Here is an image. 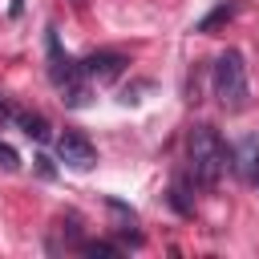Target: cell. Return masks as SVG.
<instances>
[{
    "label": "cell",
    "mask_w": 259,
    "mask_h": 259,
    "mask_svg": "<svg viewBox=\"0 0 259 259\" xmlns=\"http://www.w3.org/2000/svg\"><path fill=\"white\" fill-rule=\"evenodd\" d=\"M227 158H231V146L219 138L214 125L202 121L186 134V174H190L194 186H202V190L219 186V178L227 170Z\"/></svg>",
    "instance_id": "6da1fadb"
},
{
    "label": "cell",
    "mask_w": 259,
    "mask_h": 259,
    "mask_svg": "<svg viewBox=\"0 0 259 259\" xmlns=\"http://www.w3.org/2000/svg\"><path fill=\"white\" fill-rule=\"evenodd\" d=\"M210 89L219 97L223 109H243L247 105V65H243V53L239 49H223L210 65Z\"/></svg>",
    "instance_id": "7a4b0ae2"
},
{
    "label": "cell",
    "mask_w": 259,
    "mask_h": 259,
    "mask_svg": "<svg viewBox=\"0 0 259 259\" xmlns=\"http://www.w3.org/2000/svg\"><path fill=\"white\" fill-rule=\"evenodd\" d=\"M57 158H61L65 166H73V170H89V166L97 162V150H93V142H89L81 130H65V134L57 138Z\"/></svg>",
    "instance_id": "3957f363"
},
{
    "label": "cell",
    "mask_w": 259,
    "mask_h": 259,
    "mask_svg": "<svg viewBox=\"0 0 259 259\" xmlns=\"http://www.w3.org/2000/svg\"><path fill=\"white\" fill-rule=\"evenodd\" d=\"M125 53H113V49H101V53H89L85 61H81V73L89 77V81H101V85H109V81H117L121 73H125Z\"/></svg>",
    "instance_id": "277c9868"
},
{
    "label": "cell",
    "mask_w": 259,
    "mask_h": 259,
    "mask_svg": "<svg viewBox=\"0 0 259 259\" xmlns=\"http://www.w3.org/2000/svg\"><path fill=\"white\" fill-rule=\"evenodd\" d=\"M227 166H231L239 178H255V174H259V142H255V138H247L239 150H231Z\"/></svg>",
    "instance_id": "5b68a950"
},
{
    "label": "cell",
    "mask_w": 259,
    "mask_h": 259,
    "mask_svg": "<svg viewBox=\"0 0 259 259\" xmlns=\"http://www.w3.org/2000/svg\"><path fill=\"white\" fill-rule=\"evenodd\" d=\"M235 12H239V0H223V4H214V8L194 24V32H210V28L227 24V20H235Z\"/></svg>",
    "instance_id": "8992f818"
},
{
    "label": "cell",
    "mask_w": 259,
    "mask_h": 259,
    "mask_svg": "<svg viewBox=\"0 0 259 259\" xmlns=\"http://www.w3.org/2000/svg\"><path fill=\"white\" fill-rule=\"evenodd\" d=\"M12 121L28 134V138H36V142H49V121L40 117V113H28V109H12Z\"/></svg>",
    "instance_id": "52a82bcc"
},
{
    "label": "cell",
    "mask_w": 259,
    "mask_h": 259,
    "mask_svg": "<svg viewBox=\"0 0 259 259\" xmlns=\"http://www.w3.org/2000/svg\"><path fill=\"white\" fill-rule=\"evenodd\" d=\"M170 206H174L178 214H194V202L186 198V178H178V182L170 186Z\"/></svg>",
    "instance_id": "ba28073f"
},
{
    "label": "cell",
    "mask_w": 259,
    "mask_h": 259,
    "mask_svg": "<svg viewBox=\"0 0 259 259\" xmlns=\"http://www.w3.org/2000/svg\"><path fill=\"white\" fill-rule=\"evenodd\" d=\"M81 251H85V255H121V243H105V239H97V243H81Z\"/></svg>",
    "instance_id": "9c48e42d"
},
{
    "label": "cell",
    "mask_w": 259,
    "mask_h": 259,
    "mask_svg": "<svg viewBox=\"0 0 259 259\" xmlns=\"http://www.w3.org/2000/svg\"><path fill=\"white\" fill-rule=\"evenodd\" d=\"M0 166H4V170H16V166H20V158H16V150H12L8 142H0Z\"/></svg>",
    "instance_id": "30bf717a"
},
{
    "label": "cell",
    "mask_w": 259,
    "mask_h": 259,
    "mask_svg": "<svg viewBox=\"0 0 259 259\" xmlns=\"http://www.w3.org/2000/svg\"><path fill=\"white\" fill-rule=\"evenodd\" d=\"M4 121H12V105L0 97V125H4Z\"/></svg>",
    "instance_id": "8fae6325"
},
{
    "label": "cell",
    "mask_w": 259,
    "mask_h": 259,
    "mask_svg": "<svg viewBox=\"0 0 259 259\" xmlns=\"http://www.w3.org/2000/svg\"><path fill=\"white\" fill-rule=\"evenodd\" d=\"M69 4H73V8H85V4H89V0H69Z\"/></svg>",
    "instance_id": "7c38bea8"
},
{
    "label": "cell",
    "mask_w": 259,
    "mask_h": 259,
    "mask_svg": "<svg viewBox=\"0 0 259 259\" xmlns=\"http://www.w3.org/2000/svg\"><path fill=\"white\" fill-rule=\"evenodd\" d=\"M255 178H259V174H255Z\"/></svg>",
    "instance_id": "4fadbf2b"
}]
</instances>
